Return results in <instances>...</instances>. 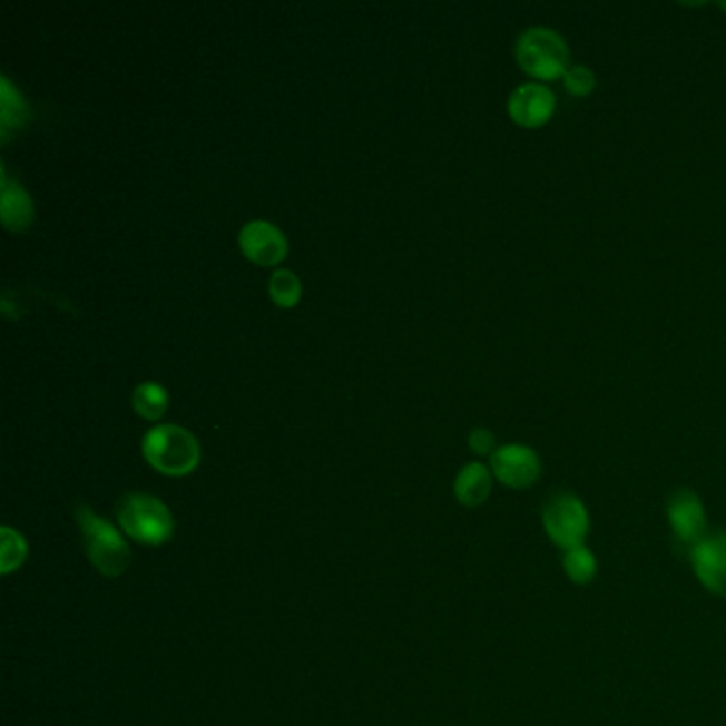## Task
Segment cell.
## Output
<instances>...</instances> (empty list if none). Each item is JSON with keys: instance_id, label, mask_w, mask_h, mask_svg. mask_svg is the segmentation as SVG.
<instances>
[{"instance_id": "cell-20", "label": "cell", "mask_w": 726, "mask_h": 726, "mask_svg": "<svg viewBox=\"0 0 726 726\" xmlns=\"http://www.w3.org/2000/svg\"><path fill=\"white\" fill-rule=\"evenodd\" d=\"M720 7H723V9L726 11V2H720Z\"/></svg>"}, {"instance_id": "cell-9", "label": "cell", "mask_w": 726, "mask_h": 726, "mask_svg": "<svg viewBox=\"0 0 726 726\" xmlns=\"http://www.w3.org/2000/svg\"><path fill=\"white\" fill-rule=\"evenodd\" d=\"M690 562L709 592L726 597V531L707 534L690 552Z\"/></svg>"}, {"instance_id": "cell-8", "label": "cell", "mask_w": 726, "mask_h": 726, "mask_svg": "<svg viewBox=\"0 0 726 726\" xmlns=\"http://www.w3.org/2000/svg\"><path fill=\"white\" fill-rule=\"evenodd\" d=\"M492 473L499 482L509 488H529L539 480L541 462L531 448L527 445H503L490 457Z\"/></svg>"}, {"instance_id": "cell-2", "label": "cell", "mask_w": 726, "mask_h": 726, "mask_svg": "<svg viewBox=\"0 0 726 726\" xmlns=\"http://www.w3.org/2000/svg\"><path fill=\"white\" fill-rule=\"evenodd\" d=\"M116 518L121 533L147 548H160L175 534L170 509L149 492H126L116 506Z\"/></svg>"}, {"instance_id": "cell-13", "label": "cell", "mask_w": 726, "mask_h": 726, "mask_svg": "<svg viewBox=\"0 0 726 726\" xmlns=\"http://www.w3.org/2000/svg\"><path fill=\"white\" fill-rule=\"evenodd\" d=\"M169 408L167 390L156 382H144L133 390V410L146 420H158Z\"/></svg>"}, {"instance_id": "cell-3", "label": "cell", "mask_w": 726, "mask_h": 726, "mask_svg": "<svg viewBox=\"0 0 726 726\" xmlns=\"http://www.w3.org/2000/svg\"><path fill=\"white\" fill-rule=\"evenodd\" d=\"M141 452L149 467L169 478H184L200 462L196 436L179 424L151 426L141 441Z\"/></svg>"}, {"instance_id": "cell-12", "label": "cell", "mask_w": 726, "mask_h": 726, "mask_svg": "<svg viewBox=\"0 0 726 726\" xmlns=\"http://www.w3.org/2000/svg\"><path fill=\"white\" fill-rule=\"evenodd\" d=\"M0 214H2V224L9 230L20 233L30 226V222L35 218V207H32L30 196L20 184H9L4 179Z\"/></svg>"}, {"instance_id": "cell-4", "label": "cell", "mask_w": 726, "mask_h": 726, "mask_svg": "<svg viewBox=\"0 0 726 726\" xmlns=\"http://www.w3.org/2000/svg\"><path fill=\"white\" fill-rule=\"evenodd\" d=\"M516 60L537 79H555L569 71V49L550 28H529L516 43Z\"/></svg>"}, {"instance_id": "cell-11", "label": "cell", "mask_w": 726, "mask_h": 726, "mask_svg": "<svg viewBox=\"0 0 726 726\" xmlns=\"http://www.w3.org/2000/svg\"><path fill=\"white\" fill-rule=\"evenodd\" d=\"M492 490V475L482 462H471L460 469L454 482V494L462 506L478 508L482 506Z\"/></svg>"}, {"instance_id": "cell-14", "label": "cell", "mask_w": 726, "mask_h": 726, "mask_svg": "<svg viewBox=\"0 0 726 726\" xmlns=\"http://www.w3.org/2000/svg\"><path fill=\"white\" fill-rule=\"evenodd\" d=\"M0 573L9 576L16 569H20L24 565L26 557H28V543H26L22 533H18L11 527H2L0 529Z\"/></svg>"}, {"instance_id": "cell-1", "label": "cell", "mask_w": 726, "mask_h": 726, "mask_svg": "<svg viewBox=\"0 0 726 726\" xmlns=\"http://www.w3.org/2000/svg\"><path fill=\"white\" fill-rule=\"evenodd\" d=\"M75 520L81 533L84 550L90 562L97 567L98 573L105 578L124 576L133 560V552L121 529L100 518L97 511L86 503H79L75 508Z\"/></svg>"}, {"instance_id": "cell-5", "label": "cell", "mask_w": 726, "mask_h": 726, "mask_svg": "<svg viewBox=\"0 0 726 726\" xmlns=\"http://www.w3.org/2000/svg\"><path fill=\"white\" fill-rule=\"evenodd\" d=\"M543 529L565 552L581 548L588 531V509L571 492H557L543 508Z\"/></svg>"}, {"instance_id": "cell-6", "label": "cell", "mask_w": 726, "mask_h": 726, "mask_svg": "<svg viewBox=\"0 0 726 726\" xmlns=\"http://www.w3.org/2000/svg\"><path fill=\"white\" fill-rule=\"evenodd\" d=\"M667 516L674 537L679 546L688 548L690 552L707 537V516L703 508L702 499L693 490H676L669 499Z\"/></svg>"}, {"instance_id": "cell-17", "label": "cell", "mask_w": 726, "mask_h": 726, "mask_svg": "<svg viewBox=\"0 0 726 726\" xmlns=\"http://www.w3.org/2000/svg\"><path fill=\"white\" fill-rule=\"evenodd\" d=\"M0 84H2V102H0V107H2V128L7 130L9 126H18L20 121L24 120L26 105L22 97H20V92L9 84L7 77H2Z\"/></svg>"}, {"instance_id": "cell-16", "label": "cell", "mask_w": 726, "mask_h": 726, "mask_svg": "<svg viewBox=\"0 0 726 726\" xmlns=\"http://www.w3.org/2000/svg\"><path fill=\"white\" fill-rule=\"evenodd\" d=\"M562 567H565V573L567 578L576 583H590V581L597 578V558L595 555L588 550V548H576V550H569L565 555V560H562Z\"/></svg>"}, {"instance_id": "cell-15", "label": "cell", "mask_w": 726, "mask_h": 726, "mask_svg": "<svg viewBox=\"0 0 726 726\" xmlns=\"http://www.w3.org/2000/svg\"><path fill=\"white\" fill-rule=\"evenodd\" d=\"M268 294L279 307H294L301 298V279L291 268H277L268 279Z\"/></svg>"}, {"instance_id": "cell-7", "label": "cell", "mask_w": 726, "mask_h": 726, "mask_svg": "<svg viewBox=\"0 0 726 726\" xmlns=\"http://www.w3.org/2000/svg\"><path fill=\"white\" fill-rule=\"evenodd\" d=\"M239 245L247 261L271 267L286 258L288 242L286 235L267 219H252L247 222L239 233Z\"/></svg>"}, {"instance_id": "cell-10", "label": "cell", "mask_w": 726, "mask_h": 726, "mask_svg": "<svg viewBox=\"0 0 726 726\" xmlns=\"http://www.w3.org/2000/svg\"><path fill=\"white\" fill-rule=\"evenodd\" d=\"M511 120L520 126H541L555 114V95L541 84H522L511 92L508 102Z\"/></svg>"}, {"instance_id": "cell-18", "label": "cell", "mask_w": 726, "mask_h": 726, "mask_svg": "<svg viewBox=\"0 0 726 726\" xmlns=\"http://www.w3.org/2000/svg\"><path fill=\"white\" fill-rule=\"evenodd\" d=\"M597 79H595V73L586 67H571L567 73H565V86L571 95L576 97H586L592 92Z\"/></svg>"}, {"instance_id": "cell-19", "label": "cell", "mask_w": 726, "mask_h": 726, "mask_svg": "<svg viewBox=\"0 0 726 726\" xmlns=\"http://www.w3.org/2000/svg\"><path fill=\"white\" fill-rule=\"evenodd\" d=\"M469 445L475 454H490L494 450V435L485 429H475L469 435Z\"/></svg>"}]
</instances>
